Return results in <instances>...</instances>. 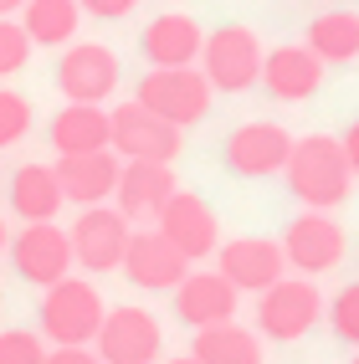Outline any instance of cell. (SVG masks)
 Instances as JSON below:
<instances>
[{
    "label": "cell",
    "mask_w": 359,
    "mask_h": 364,
    "mask_svg": "<svg viewBox=\"0 0 359 364\" xmlns=\"http://www.w3.org/2000/svg\"><path fill=\"white\" fill-rule=\"evenodd\" d=\"M282 175H287V190H293L308 210H333V205H344L349 190H354V169L344 159V144L328 139V134L293 139V154H287Z\"/></svg>",
    "instance_id": "1"
},
{
    "label": "cell",
    "mask_w": 359,
    "mask_h": 364,
    "mask_svg": "<svg viewBox=\"0 0 359 364\" xmlns=\"http://www.w3.org/2000/svg\"><path fill=\"white\" fill-rule=\"evenodd\" d=\"M103 313L108 303L87 277H62L57 287H46L36 318H41V338H52L57 349H87L103 328Z\"/></svg>",
    "instance_id": "2"
},
{
    "label": "cell",
    "mask_w": 359,
    "mask_h": 364,
    "mask_svg": "<svg viewBox=\"0 0 359 364\" xmlns=\"http://www.w3.org/2000/svg\"><path fill=\"white\" fill-rule=\"evenodd\" d=\"M154 118H164L170 129H190L210 113V82L200 77V67H149L139 82V98Z\"/></svg>",
    "instance_id": "3"
},
{
    "label": "cell",
    "mask_w": 359,
    "mask_h": 364,
    "mask_svg": "<svg viewBox=\"0 0 359 364\" xmlns=\"http://www.w3.org/2000/svg\"><path fill=\"white\" fill-rule=\"evenodd\" d=\"M262 41L252 26H215L200 41V77L210 82V92H247L252 82H262Z\"/></svg>",
    "instance_id": "4"
},
{
    "label": "cell",
    "mask_w": 359,
    "mask_h": 364,
    "mask_svg": "<svg viewBox=\"0 0 359 364\" xmlns=\"http://www.w3.org/2000/svg\"><path fill=\"white\" fill-rule=\"evenodd\" d=\"M108 149L118 159H149V164H175L185 149V134L154 118L144 103H118L108 113Z\"/></svg>",
    "instance_id": "5"
},
{
    "label": "cell",
    "mask_w": 359,
    "mask_h": 364,
    "mask_svg": "<svg viewBox=\"0 0 359 364\" xmlns=\"http://www.w3.org/2000/svg\"><path fill=\"white\" fill-rule=\"evenodd\" d=\"M323 318V293L308 277H282L267 293H257V328L262 338H277V344H298Z\"/></svg>",
    "instance_id": "6"
},
{
    "label": "cell",
    "mask_w": 359,
    "mask_h": 364,
    "mask_svg": "<svg viewBox=\"0 0 359 364\" xmlns=\"http://www.w3.org/2000/svg\"><path fill=\"white\" fill-rule=\"evenodd\" d=\"M277 247H282V262L293 267V272L318 277V272H333V267L344 262L349 236H344V226L333 221L328 210H303V215L287 221V231H282Z\"/></svg>",
    "instance_id": "7"
},
{
    "label": "cell",
    "mask_w": 359,
    "mask_h": 364,
    "mask_svg": "<svg viewBox=\"0 0 359 364\" xmlns=\"http://www.w3.org/2000/svg\"><path fill=\"white\" fill-rule=\"evenodd\" d=\"M164 349V328L149 308H108L103 313V328L98 338H92V354H98L103 364H154Z\"/></svg>",
    "instance_id": "8"
},
{
    "label": "cell",
    "mask_w": 359,
    "mask_h": 364,
    "mask_svg": "<svg viewBox=\"0 0 359 364\" xmlns=\"http://www.w3.org/2000/svg\"><path fill=\"white\" fill-rule=\"evenodd\" d=\"M129 215L118 205H87L77 221H72L67 241H72V262L82 272H118L129 252Z\"/></svg>",
    "instance_id": "9"
},
{
    "label": "cell",
    "mask_w": 359,
    "mask_h": 364,
    "mask_svg": "<svg viewBox=\"0 0 359 364\" xmlns=\"http://www.w3.org/2000/svg\"><path fill=\"white\" fill-rule=\"evenodd\" d=\"M154 231L170 241V247L195 267V262H205L215 247H221V221H215V210L195 196V190H175L170 196V205H164L159 215H154Z\"/></svg>",
    "instance_id": "10"
},
{
    "label": "cell",
    "mask_w": 359,
    "mask_h": 364,
    "mask_svg": "<svg viewBox=\"0 0 359 364\" xmlns=\"http://www.w3.org/2000/svg\"><path fill=\"white\" fill-rule=\"evenodd\" d=\"M57 87H62V98L67 103H98L113 98V87H118V57H113V46L103 41H72L62 62H57Z\"/></svg>",
    "instance_id": "11"
},
{
    "label": "cell",
    "mask_w": 359,
    "mask_h": 364,
    "mask_svg": "<svg viewBox=\"0 0 359 364\" xmlns=\"http://www.w3.org/2000/svg\"><path fill=\"white\" fill-rule=\"evenodd\" d=\"M11 262L31 287H57L62 277H72V241L57 221H36L11 241Z\"/></svg>",
    "instance_id": "12"
},
{
    "label": "cell",
    "mask_w": 359,
    "mask_h": 364,
    "mask_svg": "<svg viewBox=\"0 0 359 364\" xmlns=\"http://www.w3.org/2000/svg\"><path fill=\"white\" fill-rule=\"evenodd\" d=\"M287 154H293V134H287L282 124H242L231 129L226 139V169L242 180H267V175H282Z\"/></svg>",
    "instance_id": "13"
},
{
    "label": "cell",
    "mask_w": 359,
    "mask_h": 364,
    "mask_svg": "<svg viewBox=\"0 0 359 364\" xmlns=\"http://www.w3.org/2000/svg\"><path fill=\"white\" fill-rule=\"evenodd\" d=\"M215 257H221V272L236 293H267L272 282H282V247L267 236H236L226 241V247H215Z\"/></svg>",
    "instance_id": "14"
},
{
    "label": "cell",
    "mask_w": 359,
    "mask_h": 364,
    "mask_svg": "<svg viewBox=\"0 0 359 364\" xmlns=\"http://www.w3.org/2000/svg\"><path fill=\"white\" fill-rule=\"evenodd\" d=\"M124 272H129L134 287H144V293H175L185 282V272H190V262L159 231H134L129 252H124Z\"/></svg>",
    "instance_id": "15"
},
{
    "label": "cell",
    "mask_w": 359,
    "mask_h": 364,
    "mask_svg": "<svg viewBox=\"0 0 359 364\" xmlns=\"http://www.w3.org/2000/svg\"><path fill=\"white\" fill-rule=\"evenodd\" d=\"M236 303H242V293H236L221 272H195V267H190L185 282L175 287V313H180V323H190V328L231 323Z\"/></svg>",
    "instance_id": "16"
},
{
    "label": "cell",
    "mask_w": 359,
    "mask_h": 364,
    "mask_svg": "<svg viewBox=\"0 0 359 364\" xmlns=\"http://www.w3.org/2000/svg\"><path fill=\"white\" fill-rule=\"evenodd\" d=\"M57 185H62V200L67 205H108L113 190H118V154L113 149H98V154H72V159H57Z\"/></svg>",
    "instance_id": "17"
},
{
    "label": "cell",
    "mask_w": 359,
    "mask_h": 364,
    "mask_svg": "<svg viewBox=\"0 0 359 364\" xmlns=\"http://www.w3.org/2000/svg\"><path fill=\"white\" fill-rule=\"evenodd\" d=\"M175 190H180L175 164L129 159L124 169H118V190H113V200H118V210H124L129 221H144V215H159L164 205H170Z\"/></svg>",
    "instance_id": "18"
},
{
    "label": "cell",
    "mask_w": 359,
    "mask_h": 364,
    "mask_svg": "<svg viewBox=\"0 0 359 364\" xmlns=\"http://www.w3.org/2000/svg\"><path fill=\"white\" fill-rule=\"evenodd\" d=\"M262 87L277 103H308L323 87V62L308 46H277V52L262 57Z\"/></svg>",
    "instance_id": "19"
},
{
    "label": "cell",
    "mask_w": 359,
    "mask_h": 364,
    "mask_svg": "<svg viewBox=\"0 0 359 364\" xmlns=\"http://www.w3.org/2000/svg\"><path fill=\"white\" fill-rule=\"evenodd\" d=\"M200 41H205L200 21L195 16H180V11L154 16L149 26H144V36H139L149 67H195L200 62Z\"/></svg>",
    "instance_id": "20"
},
{
    "label": "cell",
    "mask_w": 359,
    "mask_h": 364,
    "mask_svg": "<svg viewBox=\"0 0 359 364\" xmlns=\"http://www.w3.org/2000/svg\"><path fill=\"white\" fill-rule=\"evenodd\" d=\"M52 149H57V159L108 149V108H98V103H67L52 118Z\"/></svg>",
    "instance_id": "21"
},
{
    "label": "cell",
    "mask_w": 359,
    "mask_h": 364,
    "mask_svg": "<svg viewBox=\"0 0 359 364\" xmlns=\"http://www.w3.org/2000/svg\"><path fill=\"white\" fill-rule=\"evenodd\" d=\"M62 205H67V200H62V185H57V169H52V164H21L16 175H11V210H16L26 226L57 221Z\"/></svg>",
    "instance_id": "22"
},
{
    "label": "cell",
    "mask_w": 359,
    "mask_h": 364,
    "mask_svg": "<svg viewBox=\"0 0 359 364\" xmlns=\"http://www.w3.org/2000/svg\"><path fill=\"white\" fill-rule=\"evenodd\" d=\"M195 364H262V338L242 323H215V328H195V344H190Z\"/></svg>",
    "instance_id": "23"
},
{
    "label": "cell",
    "mask_w": 359,
    "mask_h": 364,
    "mask_svg": "<svg viewBox=\"0 0 359 364\" xmlns=\"http://www.w3.org/2000/svg\"><path fill=\"white\" fill-rule=\"evenodd\" d=\"M308 52H314L323 67H344L359 57V16L354 11H323L308 21Z\"/></svg>",
    "instance_id": "24"
},
{
    "label": "cell",
    "mask_w": 359,
    "mask_h": 364,
    "mask_svg": "<svg viewBox=\"0 0 359 364\" xmlns=\"http://www.w3.org/2000/svg\"><path fill=\"white\" fill-rule=\"evenodd\" d=\"M77 0H26L21 11V31L31 36V46H72L77 36Z\"/></svg>",
    "instance_id": "25"
},
{
    "label": "cell",
    "mask_w": 359,
    "mask_h": 364,
    "mask_svg": "<svg viewBox=\"0 0 359 364\" xmlns=\"http://www.w3.org/2000/svg\"><path fill=\"white\" fill-rule=\"evenodd\" d=\"M36 113H31V98L16 87H0V149H11V144H21L31 134Z\"/></svg>",
    "instance_id": "26"
},
{
    "label": "cell",
    "mask_w": 359,
    "mask_h": 364,
    "mask_svg": "<svg viewBox=\"0 0 359 364\" xmlns=\"http://www.w3.org/2000/svg\"><path fill=\"white\" fill-rule=\"evenodd\" d=\"M328 328H333V338L359 349V282L339 287V298L328 303Z\"/></svg>",
    "instance_id": "27"
},
{
    "label": "cell",
    "mask_w": 359,
    "mask_h": 364,
    "mask_svg": "<svg viewBox=\"0 0 359 364\" xmlns=\"http://www.w3.org/2000/svg\"><path fill=\"white\" fill-rule=\"evenodd\" d=\"M0 364H46V338L31 328H6L0 333Z\"/></svg>",
    "instance_id": "28"
},
{
    "label": "cell",
    "mask_w": 359,
    "mask_h": 364,
    "mask_svg": "<svg viewBox=\"0 0 359 364\" xmlns=\"http://www.w3.org/2000/svg\"><path fill=\"white\" fill-rule=\"evenodd\" d=\"M31 62V36L21 31V21H0V77H16Z\"/></svg>",
    "instance_id": "29"
},
{
    "label": "cell",
    "mask_w": 359,
    "mask_h": 364,
    "mask_svg": "<svg viewBox=\"0 0 359 364\" xmlns=\"http://www.w3.org/2000/svg\"><path fill=\"white\" fill-rule=\"evenodd\" d=\"M134 6H139V0H77V11L98 16V21H118V16H129Z\"/></svg>",
    "instance_id": "30"
},
{
    "label": "cell",
    "mask_w": 359,
    "mask_h": 364,
    "mask_svg": "<svg viewBox=\"0 0 359 364\" xmlns=\"http://www.w3.org/2000/svg\"><path fill=\"white\" fill-rule=\"evenodd\" d=\"M46 364H103L92 349H46Z\"/></svg>",
    "instance_id": "31"
},
{
    "label": "cell",
    "mask_w": 359,
    "mask_h": 364,
    "mask_svg": "<svg viewBox=\"0 0 359 364\" xmlns=\"http://www.w3.org/2000/svg\"><path fill=\"white\" fill-rule=\"evenodd\" d=\"M339 144H344V159H349V169H354V175H359V118H354V124H349V134H344Z\"/></svg>",
    "instance_id": "32"
},
{
    "label": "cell",
    "mask_w": 359,
    "mask_h": 364,
    "mask_svg": "<svg viewBox=\"0 0 359 364\" xmlns=\"http://www.w3.org/2000/svg\"><path fill=\"white\" fill-rule=\"evenodd\" d=\"M16 11H26V0H0V21H11Z\"/></svg>",
    "instance_id": "33"
},
{
    "label": "cell",
    "mask_w": 359,
    "mask_h": 364,
    "mask_svg": "<svg viewBox=\"0 0 359 364\" xmlns=\"http://www.w3.org/2000/svg\"><path fill=\"white\" fill-rule=\"evenodd\" d=\"M164 364H195V359H190V354H180V359H164Z\"/></svg>",
    "instance_id": "34"
},
{
    "label": "cell",
    "mask_w": 359,
    "mask_h": 364,
    "mask_svg": "<svg viewBox=\"0 0 359 364\" xmlns=\"http://www.w3.org/2000/svg\"><path fill=\"white\" fill-rule=\"evenodd\" d=\"M11 247V241H6V221H0V252H6Z\"/></svg>",
    "instance_id": "35"
},
{
    "label": "cell",
    "mask_w": 359,
    "mask_h": 364,
    "mask_svg": "<svg viewBox=\"0 0 359 364\" xmlns=\"http://www.w3.org/2000/svg\"><path fill=\"white\" fill-rule=\"evenodd\" d=\"M349 364H359V354H354V359H349Z\"/></svg>",
    "instance_id": "36"
}]
</instances>
